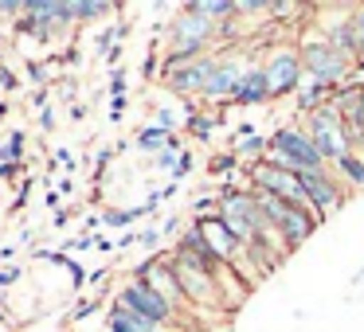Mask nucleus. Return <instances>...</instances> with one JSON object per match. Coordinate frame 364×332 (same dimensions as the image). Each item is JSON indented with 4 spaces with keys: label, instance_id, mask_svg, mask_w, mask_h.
Wrapping results in <instances>:
<instances>
[{
    "label": "nucleus",
    "instance_id": "obj_1",
    "mask_svg": "<svg viewBox=\"0 0 364 332\" xmlns=\"http://www.w3.org/2000/svg\"><path fill=\"white\" fill-rule=\"evenodd\" d=\"M301 129L309 133V141H314V149L325 157V165H341V160L348 157L353 149V137H348L345 121H341V114L333 110V102L317 106V110H309L306 118H301Z\"/></svg>",
    "mask_w": 364,
    "mask_h": 332
},
{
    "label": "nucleus",
    "instance_id": "obj_2",
    "mask_svg": "<svg viewBox=\"0 0 364 332\" xmlns=\"http://www.w3.org/2000/svg\"><path fill=\"white\" fill-rule=\"evenodd\" d=\"M255 199H259L262 223H267L270 231H278V238H282V246H286V250L301 246L309 235H314V223H317V215H314V211H301V207H290V204H282V199L267 196V192H255Z\"/></svg>",
    "mask_w": 364,
    "mask_h": 332
},
{
    "label": "nucleus",
    "instance_id": "obj_3",
    "mask_svg": "<svg viewBox=\"0 0 364 332\" xmlns=\"http://www.w3.org/2000/svg\"><path fill=\"white\" fill-rule=\"evenodd\" d=\"M267 160L290 168V172H321V168H329V165H325V157L314 149V141H309V133H306L301 126L278 129V133L270 137Z\"/></svg>",
    "mask_w": 364,
    "mask_h": 332
},
{
    "label": "nucleus",
    "instance_id": "obj_4",
    "mask_svg": "<svg viewBox=\"0 0 364 332\" xmlns=\"http://www.w3.org/2000/svg\"><path fill=\"white\" fill-rule=\"evenodd\" d=\"M247 176H251V192H267V196L282 199V204L309 211V199H306V192H301L298 176H294L290 168L274 165V160H255Z\"/></svg>",
    "mask_w": 364,
    "mask_h": 332
},
{
    "label": "nucleus",
    "instance_id": "obj_5",
    "mask_svg": "<svg viewBox=\"0 0 364 332\" xmlns=\"http://www.w3.org/2000/svg\"><path fill=\"white\" fill-rule=\"evenodd\" d=\"M298 51H301V71H306L314 82L329 87V90H337L341 79L348 74V67H353L329 40H325V35H321V40H306Z\"/></svg>",
    "mask_w": 364,
    "mask_h": 332
},
{
    "label": "nucleus",
    "instance_id": "obj_6",
    "mask_svg": "<svg viewBox=\"0 0 364 332\" xmlns=\"http://www.w3.org/2000/svg\"><path fill=\"white\" fill-rule=\"evenodd\" d=\"M173 270H176V282H181L188 305H220V282H215L200 262H192L188 254L176 250L173 254Z\"/></svg>",
    "mask_w": 364,
    "mask_h": 332
},
{
    "label": "nucleus",
    "instance_id": "obj_7",
    "mask_svg": "<svg viewBox=\"0 0 364 332\" xmlns=\"http://www.w3.org/2000/svg\"><path fill=\"white\" fill-rule=\"evenodd\" d=\"M118 305H126L129 313H137V316H145V321H153L161 328V324H168V321H176V309L168 305L165 297H161L157 289H153L149 282H141V277H134V282L126 285V289L118 293Z\"/></svg>",
    "mask_w": 364,
    "mask_h": 332
},
{
    "label": "nucleus",
    "instance_id": "obj_8",
    "mask_svg": "<svg viewBox=\"0 0 364 332\" xmlns=\"http://www.w3.org/2000/svg\"><path fill=\"white\" fill-rule=\"evenodd\" d=\"M294 176H298L301 192H306V199H309V211H314L317 219H325V215H333L341 207L345 184H341L329 168H321V172H294Z\"/></svg>",
    "mask_w": 364,
    "mask_h": 332
},
{
    "label": "nucleus",
    "instance_id": "obj_9",
    "mask_svg": "<svg viewBox=\"0 0 364 332\" xmlns=\"http://www.w3.org/2000/svg\"><path fill=\"white\" fill-rule=\"evenodd\" d=\"M301 79H306V71H301V51L298 48H274V55H270V63H267L270 98L298 94Z\"/></svg>",
    "mask_w": 364,
    "mask_h": 332
},
{
    "label": "nucleus",
    "instance_id": "obj_10",
    "mask_svg": "<svg viewBox=\"0 0 364 332\" xmlns=\"http://www.w3.org/2000/svg\"><path fill=\"white\" fill-rule=\"evenodd\" d=\"M212 32H215L212 20H204V16H196L192 9H184L181 16L173 20V51H200V55H204Z\"/></svg>",
    "mask_w": 364,
    "mask_h": 332
},
{
    "label": "nucleus",
    "instance_id": "obj_11",
    "mask_svg": "<svg viewBox=\"0 0 364 332\" xmlns=\"http://www.w3.org/2000/svg\"><path fill=\"white\" fill-rule=\"evenodd\" d=\"M196 227H200V235H204V243L212 246V250L220 254V258L228 262V266H231V262L243 258L247 246L239 243V235H235V231H231L228 223L220 219V215H204V219H196Z\"/></svg>",
    "mask_w": 364,
    "mask_h": 332
},
{
    "label": "nucleus",
    "instance_id": "obj_12",
    "mask_svg": "<svg viewBox=\"0 0 364 332\" xmlns=\"http://www.w3.org/2000/svg\"><path fill=\"white\" fill-rule=\"evenodd\" d=\"M243 74H247V67L239 63V59H220V67H215L212 82H208V90H204L200 98H208V102H228V98H231V102H235Z\"/></svg>",
    "mask_w": 364,
    "mask_h": 332
},
{
    "label": "nucleus",
    "instance_id": "obj_13",
    "mask_svg": "<svg viewBox=\"0 0 364 332\" xmlns=\"http://www.w3.org/2000/svg\"><path fill=\"white\" fill-rule=\"evenodd\" d=\"M215 67H220V59H208L204 55V59H196V63L181 67V71L165 74V79H168V87L181 90V94H204L208 82H212V74H215Z\"/></svg>",
    "mask_w": 364,
    "mask_h": 332
},
{
    "label": "nucleus",
    "instance_id": "obj_14",
    "mask_svg": "<svg viewBox=\"0 0 364 332\" xmlns=\"http://www.w3.org/2000/svg\"><path fill=\"white\" fill-rule=\"evenodd\" d=\"M325 40H329L333 48H337L341 55L348 59V63H356V59H360V35H356L353 12H345V16L329 20V24H325Z\"/></svg>",
    "mask_w": 364,
    "mask_h": 332
},
{
    "label": "nucleus",
    "instance_id": "obj_15",
    "mask_svg": "<svg viewBox=\"0 0 364 332\" xmlns=\"http://www.w3.org/2000/svg\"><path fill=\"white\" fill-rule=\"evenodd\" d=\"M239 106H262L270 102V82H267V67H247L243 82H239Z\"/></svg>",
    "mask_w": 364,
    "mask_h": 332
},
{
    "label": "nucleus",
    "instance_id": "obj_16",
    "mask_svg": "<svg viewBox=\"0 0 364 332\" xmlns=\"http://www.w3.org/2000/svg\"><path fill=\"white\" fill-rule=\"evenodd\" d=\"M110 332H161V328L153 321L129 313L126 305H118V301H114V309H110Z\"/></svg>",
    "mask_w": 364,
    "mask_h": 332
},
{
    "label": "nucleus",
    "instance_id": "obj_17",
    "mask_svg": "<svg viewBox=\"0 0 364 332\" xmlns=\"http://www.w3.org/2000/svg\"><path fill=\"white\" fill-rule=\"evenodd\" d=\"M137 149L141 153H165V149H181V141H176L173 133H165V129H157V126H145L141 133H137Z\"/></svg>",
    "mask_w": 364,
    "mask_h": 332
},
{
    "label": "nucleus",
    "instance_id": "obj_18",
    "mask_svg": "<svg viewBox=\"0 0 364 332\" xmlns=\"http://www.w3.org/2000/svg\"><path fill=\"white\" fill-rule=\"evenodd\" d=\"M333 168H337V172L345 176L348 188L364 192V157H360V153H348V157L341 160V165H333Z\"/></svg>",
    "mask_w": 364,
    "mask_h": 332
},
{
    "label": "nucleus",
    "instance_id": "obj_19",
    "mask_svg": "<svg viewBox=\"0 0 364 332\" xmlns=\"http://www.w3.org/2000/svg\"><path fill=\"white\" fill-rule=\"evenodd\" d=\"M192 12H196V16H204V20H220V16H235V4H231V0H196V4H188Z\"/></svg>",
    "mask_w": 364,
    "mask_h": 332
},
{
    "label": "nucleus",
    "instance_id": "obj_20",
    "mask_svg": "<svg viewBox=\"0 0 364 332\" xmlns=\"http://www.w3.org/2000/svg\"><path fill=\"white\" fill-rule=\"evenodd\" d=\"M114 4H106V0H87V4H71V20L75 24H82V20H98V16H110Z\"/></svg>",
    "mask_w": 364,
    "mask_h": 332
},
{
    "label": "nucleus",
    "instance_id": "obj_21",
    "mask_svg": "<svg viewBox=\"0 0 364 332\" xmlns=\"http://www.w3.org/2000/svg\"><path fill=\"white\" fill-rule=\"evenodd\" d=\"M24 160V133H12L0 145V165H20Z\"/></svg>",
    "mask_w": 364,
    "mask_h": 332
},
{
    "label": "nucleus",
    "instance_id": "obj_22",
    "mask_svg": "<svg viewBox=\"0 0 364 332\" xmlns=\"http://www.w3.org/2000/svg\"><path fill=\"white\" fill-rule=\"evenodd\" d=\"M137 215H149L145 207H129V211H102V223H110V227H126V223H134Z\"/></svg>",
    "mask_w": 364,
    "mask_h": 332
},
{
    "label": "nucleus",
    "instance_id": "obj_23",
    "mask_svg": "<svg viewBox=\"0 0 364 332\" xmlns=\"http://www.w3.org/2000/svg\"><path fill=\"white\" fill-rule=\"evenodd\" d=\"M212 126H215V121L204 118V114H188V133H196L200 141H208V137H212Z\"/></svg>",
    "mask_w": 364,
    "mask_h": 332
},
{
    "label": "nucleus",
    "instance_id": "obj_24",
    "mask_svg": "<svg viewBox=\"0 0 364 332\" xmlns=\"http://www.w3.org/2000/svg\"><path fill=\"white\" fill-rule=\"evenodd\" d=\"M157 129H165V133H173L176 129V118H173V110H157V121H153Z\"/></svg>",
    "mask_w": 364,
    "mask_h": 332
},
{
    "label": "nucleus",
    "instance_id": "obj_25",
    "mask_svg": "<svg viewBox=\"0 0 364 332\" xmlns=\"http://www.w3.org/2000/svg\"><path fill=\"white\" fill-rule=\"evenodd\" d=\"M235 168V153H228V157H215L212 160V172H231Z\"/></svg>",
    "mask_w": 364,
    "mask_h": 332
},
{
    "label": "nucleus",
    "instance_id": "obj_26",
    "mask_svg": "<svg viewBox=\"0 0 364 332\" xmlns=\"http://www.w3.org/2000/svg\"><path fill=\"white\" fill-rule=\"evenodd\" d=\"M353 24H356V35H360V59H364V4L353 9Z\"/></svg>",
    "mask_w": 364,
    "mask_h": 332
},
{
    "label": "nucleus",
    "instance_id": "obj_27",
    "mask_svg": "<svg viewBox=\"0 0 364 332\" xmlns=\"http://www.w3.org/2000/svg\"><path fill=\"white\" fill-rule=\"evenodd\" d=\"M267 12H270V16H294L298 4H267Z\"/></svg>",
    "mask_w": 364,
    "mask_h": 332
},
{
    "label": "nucleus",
    "instance_id": "obj_28",
    "mask_svg": "<svg viewBox=\"0 0 364 332\" xmlns=\"http://www.w3.org/2000/svg\"><path fill=\"white\" fill-rule=\"evenodd\" d=\"M110 94H114V98H126V74H122V71L114 74V82H110Z\"/></svg>",
    "mask_w": 364,
    "mask_h": 332
},
{
    "label": "nucleus",
    "instance_id": "obj_29",
    "mask_svg": "<svg viewBox=\"0 0 364 332\" xmlns=\"http://www.w3.org/2000/svg\"><path fill=\"white\" fill-rule=\"evenodd\" d=\"M157 238H161V231H141L137 243H141V246H157Z\"/></svg>",
    "mask_w": 364,
    "mask_h": 332
},
{
    "label": "nucleus",
    "instance_id": "obj_30",
    "mask_svg": "<svg viewBox=\"0 0 364 332\" xmlns=\"http://www.w3.org/2000/svg\"><path fill=\"white\" fill-rule=\"evenodd\" d=\"M95 309H98V301H87V305H79V309H75V321H82V316H90Z\"/></svg>",
    "mask_w": 364,
    "mask_h": 332
},
{
    "label": "nucleus",
    "instance_id": "obj_31",
    "mask_svg": "<svg viewBox=\"0 0 364 332\" xmlns=\"http://www.w3.org/2000/svg\"><path fill=\"white\" fill-rule=\"evenodd\" d=\"M16 277H20V266H9V270H4V274H0V285H12V282H16Z\"/></svg>",
    "mask_w": 364,
    "mask_h": 332
},
{
    "label": "nucleus",
    "instance_id": "obj_32",
    "mask_svg": "<svg viewBox=\"0 0 364 332\" xmlns=\"http://www.w3.org/2000/svg\"><path fill=\"white\" fill-rule=\"evenodd\" d=\"M0 82H4V87H20V82H16V74H12V71H4V67H0Z\"/></svg>",
    "mask_w": 364,
    "mask_h": 332
},
{
    "label": "nucleus",
    "instance_id": "obj_33",
    "mask_svg": "<svg viewBox=\"0 0 364 332\" xmlns=\"http://www.w3.org/2000/svg\"><path fill=\"white\" fill-rule=\"evenodd\" d=\"M110 110H114L110 118H122V110H126V98H114V106H110Z\"/></svg>",
    "mask_w": 364,
    "mask_h": 332
}]
</instances>
